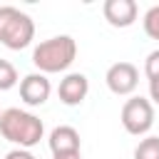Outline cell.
Here are the masks:
<instances>
[{"label": "cell", "instance_id": "9a60e30c", "mask_svg": "<svg viewBox=\"0 0 159 159\" xmlns=\"http://www.w3.org/2000/svg\"><path fill=\"white\" fill-rule=\"evenodd\" d=\"M149 97L154 99V104H159V77L149 80Z\"/></svg>", "mask_w": 159, "mask_h": 159}, {"label": "cell", "instance_id": "52a82bcc", "mask_svg": "<svg viewBox=\"0 0 159 159\" xmlns=\"http://www.w3.org/2000/svg\"><path fill=\"white\" fill-rule=\"evenodd\" d=\"M89 92V80L82 75V72H70L60 80V87H57V94H60V102L67 104V107H77L84 102Z\"/></svg>", "mask_w": 159, "mask_h": 159}, {"label": "cell", "instance_id": "9c48e42d", "mask_svg": "<svg viewBox=\"0 0 159 159\" xmlns=\"http://www.w3.org/2000/svg\"><path fill=\"white\" fill-rule=\"evenodd\" d=\"M47 144H50V152H52V154H65V152H80L82 139H80V132H77L75 127L60 124V127H55V129L50 132Z\"/></svg>", "mask_w": 159, "mask_h": 159}, {"label": "cell", "instance_id": "4fadbf2b", "mask_svg": "<svg viewBox=\"0 0 159 159\" xmlns=\"http://www.w3.org/2000/svg\"><path fill=\"white\" fill-rule=\"evenodd\" d=\"M144 75H147L149 80L159 77V50H152V52L147 55V60H144Z\"/></svg>", "mask_w": 159, "mask_h": 159}, {"label": "cell", "instance_id": "7c38bea8", "mask_svg": "<svg viewBox=\"0 0 159 159\" xmlns=\"http://www.w3.org/2000/svg\"><path fill=\"white\" fill-rule=\"evenodd\" d=\"M142 25H144V32H147L152 40L159 42V5H152V7L144 12Z\"/></svg>", "mask_w": 159, "mask_h": 159}, {"label": "cell", "instance_id": "5bb4252c", "mask_svg": "<svg viewBox=\"0 0 159 159\" xmlns=\"http://www.w3.org/2000/svg\"><path fill=\"white\" fill-rule=\"evenodd\" d=\"M5 159H37L30 149H10L7 154H5Z\"/></svg>", "mask_w": 159, "mask_h": 159}, {"label": "cell", "instance_id": "7a4b0ae2", "mask_svg": "<svg viewBox=\"0 0 159 159\" xmlns=\"http://www.w3.org/2000/svg\"><path fill=\"white\" fill-rule=\"evenodd\" d=\"M75 57H77V42L70 35H57V37L42 40L32 50V65L42 75L65 72L75 62Z\"/></svg>", "mask_w": 159, "mask_h": 159}, {"label": "cell", "instance_id": "3957f363", "mask_svg": "<svg viewBox=\"0 0 159 159\" xmlns=\"http://www.w3.org/2000/svg\"><path fill=\"white\" fill-rule=\"evenodd\" d=\"M32 37H35L32 17L12 5H0V45H5L7 50H22L32 42Z\"/></svg>", "mask_w": 159, "mask_h": 159}, {"label": "cell", "instance_id": "2e32d148", "mask_svg": "<svg viewBox=\"0 0 159 159\" xmlns=\"http://www.w3.org/2000/svg\"><path fill=\"white\" fill-rule=\"evenodd\" d=\"M52 159H82L80 152H65V154H52Z\"/></svg>", "mask_w": 159, "mask_h": 159}, {"label": "cell", "instance_id": "8992f818", "mask_svg": "<svg viewBox=\"0 0 159 159\" xmlns=\"http://www.w3.org/2000/svg\"><path fill=\"white\" fill-rule=\"evenodd\" d=\"M50 92H52V84H50L47 75H42V72H30L20 80V99L27 107L45 104L50 99Z\"/></svg>", "mask_w": 159, "mask_h": 159}, {"label": "cell", "instance_id": "277c9868", "mask_svg": "<svg viewBox=\"0 0 159 159\" xmlns=\"http://www.w3.org/2000/svg\"><path fill=\"white\" fill-rule=\"evenodd\" d=\"M122 127L134 137L147 134L154 127V104L144 97H129L122 107Z\"/></svg>", "mask_w": 159, "mask_h": 159}, {"label": "cell", "instance_id": "ba28073f", "mask_svg": "<svg viewBox=\"0 0 159 159\" xmlns=\"http://www.w3.org/2000/svg\"><path fill=\"white\" fill-rule=\"evenodd\" d=\"M102 15L112 27H129V25H134L139 7L134 0H104Z\"/></svg>", "mask_w": 159, "mask_h": 159}, {"label": "cell", "instance_id": "8fae6325", "mask_svg": "<svg viewBox=\"0 0 159 159\" xmlns=\"http://www.w3.org/2000/svg\"><path fill=\"white\" fill-rule=\"evenodd\" d=\"M15 84H17V70H15V65L7 62V60H0V92L12 89Z\"/></svg>", "mask_w": 159, "mask_h": 159}, {"label": "cell", "instance_id": "30bf717a", "mask_svg": "<svg viewBox=\"0 0 159 159\" xmlns=\"http://www.w3.org/2000/svg\"><path fill=\"white\" fill-rule=\"evenodd\" d=\"M134 159H159V137H147L134 147Z\"/></svg>", "mask_w": 159, "mask_h": 159}, {"label": "cell", "instance_id": "6da1fadb", "mask_svg": "<svg viewBox=\"0 0 159 159\" xmlns=\"http://www.w3.org/2000/svg\"><path fill=\"white\" fill-rule=\"evenodd\" d=\"M0 134L7 142L17 144V149H30V147L40 144V139L45 134V124L32 112L10 107V109L0 112Z\"/></svg>", "mask_w": 159, "mask_h": 159}, {"label": "cell", "instance_id": "5b68a950", "mask_svg": "<svg viewBox=\"0 0 159 159\" xmlns=\"http://www.w3.org/2000/svg\"><path fill=\"white\" fill-rule=\"evenodd\" d=\"M104 82L109 87V92L124 97V94H132L139 84V70L132 65V62H114L107 75H104Z\"/></svg>", "mask_w": 159, "mask_h": 159}]
</instances>
